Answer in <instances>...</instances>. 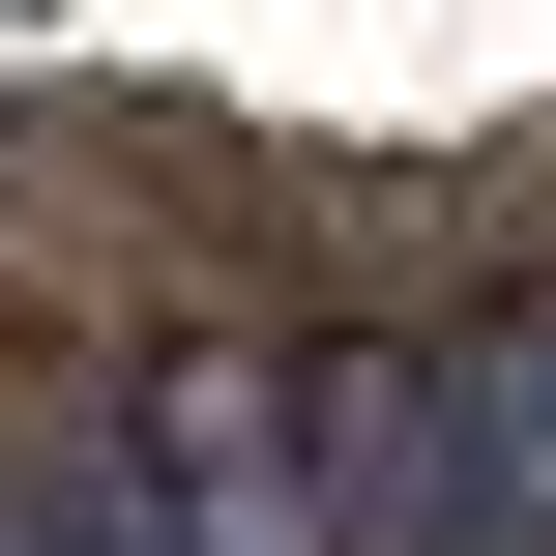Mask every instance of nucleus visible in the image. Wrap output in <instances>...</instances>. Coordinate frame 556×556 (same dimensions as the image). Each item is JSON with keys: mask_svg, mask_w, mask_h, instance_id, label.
Here are the masks:
<instances>
[]
</instances>
